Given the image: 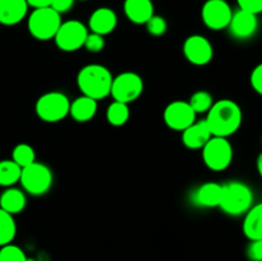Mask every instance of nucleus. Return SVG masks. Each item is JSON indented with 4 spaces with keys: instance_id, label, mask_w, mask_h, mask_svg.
I'll return each mask as SVG.
<instances>
[{
    "instance_id": "c756f323",
    "label": "nucleus",
    "mask_w": 262,
    "mask_h": 261,
    "mask_svg": "<svg viewBox=\"0 0 262 261\" xmlns=\"http://www.w3.org/2000/svg\"><path fill=\"white\" fill-rule=\"evenodd\" d=\"M239 9L258 14L262 12V0H237Z\"/></svg>"
},
{
    "instance_id": "f257e3e1",
    "label": "nucleus",
    "mask_w": 262,
    "mask_h": 261,
    "mask_svg": "<svg viewBox=\"0 0 262 261\" xmlns=\"http://www.w3.org/2000/svg\"><path fill=\"white\" fill-rule=\"evenodd\" d=\"M242 118V110L237 102L223 99L212 104L205 120L212 136L228 138L239 129Z\"/></svg>"
},
{
    "instance_id": "aec40b11",
    "label": "nucleus",
    "mask_w": 262,
    "mask_h": 261,
    "mask_svg": "<svg viewBox=\"0 0 262 261\" xmlns=\"http://www.w3.org/2000/svg\"><path fill=\"white\" fill-rule=\"evenodd\" d=\"M243 233L250 241L262 240V204H257L246 212Z\"/></svg>"
},
{
    "instance_id": "a878e982",
    "label": "nucleus",
    "mask_w": 262,
    "mask_h": 261,
    "mask_svg": "<svg viewBox=\"0 0 262 261\" xmlns=\"http://www.w3.org/2000/svg\"><path fill=\"white\" fill-rule=\"evenodd\" d=\"M188 104L191 105V107L196 114H199V113H207L210 107L212 106V104H214V99H212V95L210 92L200 90V91H196L192 95Z\"/></svg>"
},
{
    "instance_id": "20e7f679",
    "label": "nucleus",
    "mask_w": 262,
    "mask_h": 261,
    "mask_svg": "<svg viewBox=\"0 0 262 261\" xmlns=\"http://www.w3.org/2000/svg\"><path fill=\"white\" fill-rule=\"evenodd\" d=\"M60 25V14L50 7L35 9L28 17V31L33 37L41 41L55 37Z\"/></svg>"
},
{
    "instance_id": "f03ea898",
    "label": "nucleus",
    "mask_w": 262,
    "mask_h": 261,
    "mask_svg": "<svg viewBox=\"0 0 262 261\" xmlns=\"http://www.w3.org/2000/svg\"><path fill=\"white\" fill-rule=\"evenodd\" d=\"M113 76L106 67L101 64L84 66L77 76V84L82 95L94 100L105 99L110 95Z\"/></svg>"
},
{
    "instance_id": "473e14b6",
    "label": "nucleus",
    "mask_w": 262,
    "mask_h": 261,
    "mask_svg": "<svg viewBox=\"0 0 262 261\" xmlns=\"http://www.w3.org/2000/svg\"><path fill=\"white\" fill-rule=\"evenodd\" d=\"M74 0H51L50 8H53L55 12H58L60 14V13H64L71 9Z\"/></svg>"
},
{
    "instance_id": "2eb2a0df",
    "label": "nucleus",
    "mask_w": 262,
    "mask_h": 261,
    "mask_svg": "<svg viewBox=\"0 0 262 261\" xmlns=\"http://www.w3.org/2000/svg\"><path fill=\"white\" fill-rule=\"evenodd\" d=\"M27 9L26 0H0V23L14 26L22 22L27 14Z\"/></svg>"
},
{
    "instance_id": "2f4dec72",
    "label": "nucleus",
    "mask_w": 262,
    "mask_h": 261,
    "mask_svg": "<svg viewBox=\"0 0 262 261\" xmlns=\"http://www.w3.org/2000/svg\"><path fill=\"white\" fill-rule=\"evenodd\" d=\"M251 86L257 94H262V64H258L251 73Z\"/></svg>"
},
{
    "instance_id": "a211bd4d",
    "label": "nucleus",
    "mask_w": 262,
    "mask_h": 261,
    "mask_svg": "<svg viewBox=\"0 0 262 261\" xmlns=\"http://www.w3.org/2000/svg\"><path fill=\"white\" fill-rule=\"evenodd\" d=\"M124 13L130 22L145 25L154 15V4L151 0H125Z\"/></svg>"
},
{
    "instance_id": "7c9ffc66",
    "label": "nucleus",
    "mask_w": 262,
    "mask_h": 261,
    "mask_svg": "<svg viewBox=\"0 0 262 261\" xmlns=\"http://www.w3.org/2000/svg\"><path fill=\"white\" fill-rule=\"evenodd\" d=\"M247 256L251 261H262V240L251 241L247 248Z\"/></svg>"
},
{
    "instance_id": "bb28decb",
    "label": "nucleus",
    "mask_w": 262,
    "mask_h": 261,
    "mask_svg": "<svg viewBox=\"0 0 262 261\" xmlns=\"http://www.w3.org/2000/svg\"><path fill=\"white\" fill-rule=\"evenodd\" d=\"M0 261H28V258L22 248L9 243L0 248Z\"/></svg>"
},
{
    "instance_id": "9b49d317",
    "label": "nucleus",
    "mask_w": 262,
    "mask_h": 261,
    "mask_svg": "<svg viewBox=\"0 0 262 261\" xmlns=\"http://www.w3.org/2000/svg\"><path fill=\"white\" fill-rule=\"evenodd\" d=\"M164 122L170 129L182 130L193 124L196 122V113L188 104V101H177L170 102L164 110Z\"/></svg>"
},
{
    "instance_id": "cd10ccee",
    "label": "nucleus",
    "mask_w": 262,
    "mask_h": 261,
    "mask_svg": "<svg viewBox=\"0 0 262 261\" xmlns=\"http://www.w3.org/2000/svg\"><path fill=\"white\" fill-rule=\"evenodd\" d=\"M145 25L147 28V32L152 36H163L168 28L166 20L160 15H152Z\"/></svg>"
},
{
    "instance_id": "412c9836",
    "label": "nucleus",
    "mask_w": 262,
    "mask_h": 261,
    "mask_svg": "<svg viewBox=\"0 0 262 261\" xmlns=\"http://www.w3.org/2000/svg\"><path fill=\"white\" fill-rule=\"evenodd\" d=\"M26 207V196L20 189L8 188L0 196V209L9 214H19Z\"/></svg>"
},
{
    "instance_id": "b1692460",
    "label": "nucleus",
    "mask_w": 262,
    "mask_h": 261,
    "mask_svg": "<svg viewBox=\"0 0 262 261\" xmlns=\"http://www.w3.org/2000/svg\"><path fill=\"white\" fill-rule=\"evenodd\" d=\"M15 233H17V225L13 215L0 209V246L12 243Z\"/></svg>"
},
{
    "instance_id": "6e6552de",
    "label": "nucleus",
    "mask_w": 262,
    "mask_h": 261,
    "mask_svg": "<svg viewBox=\"0 0 262 261\" xmlns=\"http://www.w3.org/2000/svg\"><path fill=\"white\" fill-rule=\"evenodd\" d=\"M143 81L140 74L135 72H123L117 77H113L110 95L114 101L129 102L135 101L142 95Z\"/></svg>"
},
{
    "instance_id": "f3484780",
    "label": "nucleus",
    "mask_w": 262,
    "mask_h": 261,
    "mask_svg": "<svg viewBox=\"0 0 262 261\" xmlns=\"http://www.w3.org/2000/svg\"><path fill=\"white\" fill-rule=\"evenodd\" d=\"M222 184L206 182L201 184L192 194V200L201 207H217L222 200Z\"/></svg>"
},
{
    "instance_id": "f8f14e48",
    "label": "nucleus",
    "mask_w": 262,
    "mask_h": 261,
    "mask_svg": "<svg viewBox=\"0 0 262 261\" xmlns=\"http://www.w3.org/2000/svg\"><path fill=\"white\" fill-rule=\"evenodd\" d=\"M183 53L189 63L194 66H206L212 60L214 49L206 37L201 35H192L184 41Z\"/></svg>"
},
{
    "instance_id": "423d86ee",
    "label": "nucleus",
    "mask_w": 262,
    "mask_h": 261,
    "mask_svg": "<svg viewBox=\"0 0 262 261\" xmlns=\"http://www.w3.org/2000/svg\"><path fill=\"white\" fill-rule=\"evenodd\" d=\"M68 97L59 91L43 94L36 102V114L41 120L48 123L60 122L69 114Z\"/></svg>"
},
{
    "instance_id": "39448f33",
    "label": "nucleus",
    "mask_w": 262,
    "mask_h": 261,
    "mask_svg": "<svg viewBox=\"0 0 262 261\" xmlns=\"http://www.w3.org/2000/svg\"><path fill=\"white\" fill-rule=\"evenodd\" d=\"M19 182L26 192L33 196H41L50 189L53 184V173L48 165L33 161L22 168Z\"/></svg>"
},
{
    "instance_id": "dca6fc26",
    "label": "nucleus",
    "mask_w": 262,
    "mask_h": 261,
    "mask_svg": "<svg viewBox=\"0 0 262 261\" xmlns=\"http://www.w3.org/2000/svg\"><path fill=\"white\" fill-rule=\"evenodd\" d=\"M89 27L97 35H107L117 27V14L110 8H99L90 17Z\"/></svg>"
},
{
    "instance_id": "72a5a7b5",
    "label": "nucleus",
    "mask_w": 262,
    "mask_h": 261,
    "mask_svg": "<svg viewBox=\"0 0 262 261\" xmlns=\"http://www.w3.org/2000/svg\"><path fill=\"white\" fill-rule=\"evenodd\" d=\"M28 7H32L35 9L40 8H49L51 5V0H26Z\"/></svg>"
},
{
    "instance_id": "7ed1b4c3",
    "label": "nucleus",
    "mask_w": 262,
    "mask_h": 261,
    "mask_svg": "<svg viewBox=\"0 0 262 261\" xmlns=\"http://www.w3.org/2000/svg\"><path fill=\"white\" fill-rule=\"evenodd\" d=\"M222 200L219 207L228 215L239 216L252 207L253 193L243 182L233 181L222 184Z\"/></svg>"
},
{
    "instance_id": "1a4fd4ad",
    "label": "nucleus",
    "mask_w": 262,
    "mask_h": 261,
    "mask_svg": "<svg viewBox=\"0 0 262 261\" xmlns=\"http://www.w3.org/2000/svg\"><path fill=\"white\" fill-rule=\"evenodd\" d=\"M87 35L89 31L83 23L79 20H67L61 22L54 40L60 50L71 53L78 50L84 45Z\"/></svg>"
},
{
    "instance_id": "ddd939ff",
    "label": "nucleus",
    "mask_w": 262,
    "mask_h": 261,
    "mask_svg": "<svg viewBox=\"0 0 262 261\" xmlns=\"http://www.w3.org/2000/svg\"><path fill=\"white\" fill-rule=\"evenodd\" d=\"M228 27H229L233 37L239 38V40L250 38L257 31V14H253V13L246 12L242 9L237 10L232 14V19H230Z\"/></svg>"
},
{
    "instance_id": "393cba45",
    "label": "nucleus",
    "mask_w": 262,
    "mask_h": 261,
    "mask_svg": "<svg viewBox=\"0 0 262 261\" xmlns=\"http://www.w3.org/2000/svg\"><path fill=\"white\" fill-rule=\"evenodd\" d=\"M12 160L15 164H18L20 168H25V166L30 165L33 161H36L35 150L30 145H27V143H19V145H17L13 148Z\"/></svg>"
},
{
    "instance_id": "5701e85b",
    "label": "nucleus",
    "mask_w": 262,
    "mask_h": 261,
    "mask_svg": "<svg viewBox=\"0 0 262 261\" xmlns=\"http://www.w3.org/2000/svg\"><path fill=\"white\" fill-rule=\"evenodd\" d=\"M20 171L22 168L13 160L0 161V186L10 187L19 182Z\"/></svg>"
},
{
    "instance_id": "4468645a",
    "label": "nucleus",
    "mask_w": 262,
    "mask_h": 261,
    "mask_svg": "<svg viewBox=\"0 0 262 261\" xmlns=\"http://www.w3.org/2000/svg\"><path fill=\"white\" fill-rule=\"evenodd\" d=\"M212 137L209 127H207L206 120H200L194 122L188 128L182 132V141L186 147L191 150H199L206 145L207 141Z\"/></svg>"
},
{
    "instance_id": "6ab92c4d",
    "label": "nucleus",
    "mask_w": 262,
    "mask_h": 261,
    "mask_svg": "<svg viewBox=\"0 0 262 261\" xmlns=\"http://www.w3.org/2000/svg\"><path fill=\"white\" fill-rule=\"evenodd\" d=\"M97 110V101L89 96L77 97L73 102L69 105V114L76 122L84 123L91 120L95 117Z\"/></svg>"
},
{
    "instance_id": "c85d7f7f",
    "label": "nucleus",
    "mask_w": 262,
    "mask_h": 261,
    "mask_svg": "<svg viewBox=\"0 0 262 261\" xmlns=\"http://www.w3.org/2000/svg\"><path fill=\"white\" fill-rule=\"evenodd\" d=\"M84 48L87 49L91 53H99L104 49L105 46V40H104V36L101 35H97V33H89L84 40Z\"/></svg>"
},
{
    "instance_id": "4be33fe9",
    "label": "nucleus",
    "mask_w": 262,
    "mask_h": 261,
    "mask_svg": "<svg viewBox=\"0 0 262 261\" xmlns=\"http://www.w3.org/2000/svg\"><path fill=\"white\" fill-rule=\"evenodd\" d=\"M129 107L128 104L119 101H113L112 104L107 106L106 110V119L114 127H122L129 119Z\"/></svg>"
},
{
    "instance_id": "0eeeda50",
    "label": "nucleus",
    "mask_w": 262,
    "mask_h": 261,
    "mask_svg": "<svg viewBox=\"0 0 262 261\" xmlns=\"http://www.w3.org/2000/svg\"><path fill=\"white\" fill-rule=\"evenodd\" d=\"M202 159L211 170H225L233 160V147L228 138L212 136L202 147Z\"/></svg>"
},
{
    "instance_id": "9d476101",
    "label": "nucleus",
    "mask_w": 262,
    "mask_h": 261,
    "mask_svg": "<svg viewBox=\"0 0 262 261\" xmlns=\"http://www.w3.org/2000/svg\"><path fill=\"white\" fill-rule=\"evenodd\" d=\"M232 8L225 0H207L201 10L205 26L214 31L227 28L232 19Z\"/></svg>"
}]
</instances>
